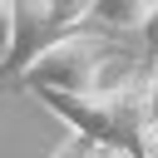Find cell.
<instances>
[{"label":"cell","mask_w":158,"mask_h":158,"mask_svg":"<svg viewBox=\"0 0 158 158\" xmlns=\"http://www.w3.org/2000/svg\"><path fill=\"white\" fill-rule=\"evenodd\" d=\"M109 54H114V49H109L99 35H89V30H79V25H74V30L54 35L44 49H35V54L25 59V69H20L10 84L30 89V94H40V89H64V94L99 89Z\"/></svg>","instance_id":"obj_2"},{"label":"cell","mask_w":158,"mask_h":158,"mask_svg":"<svg viewBox=\"0 0 158 158\" xmlns=\"http://www.w3.org/2000/svg\"><path fill=\"white\" fill-rule=\"evenodd\" d=\"M143 109H148V123H158V69L143 79Z\"/></svg>","instance_id":"obj_6"},{"label":"cell","mask_w":158,"mask_h":158,"mask_svg":"<svg viewBox=\"0 0 158 158\" xmlns=\"http://www.w3.org/2000/svg\"><path fill=\"white\" fill-rule=\"evenodd\" d=\"M79 153H84V138H79V133H74V138H64V143L54 148V158H79Z\"/></svg>","instance_id":"obj_8"},{"label":"cell","mask_w":158,"mask_h":158,"mask_svg":"<svg viewBox=\"0 0 158 158\" xmlns=\"http://www.w3.org/2000/svg\"><path fill=\"white\" fill-rule=\"evenodd\" d=\"M133 30H138V44H143V59L153 64V59H158V0H148V10L138 15Z\"/></svg>","instance_id":"obj_4"},{"label":"cell","mask_w":158,"mask_h":158,"mask_svg":"<svg viewBox=\"0 0 158 158\" xmlns=\"http://www.w3.org/2000/svg\"><path fill=\"white\" fill-rule=\"evenodd\" d=\"M40 99L69 123V133L79 138H94V143H114L123 148L128 158L138 153V138H143V123H148V109H143V79H123L114 89H79V94H64V89H40Z\"/></svg>","instance_id":"obj_1"},{"label":"cell","mask_w":158,"mask_h":158,"mask_svg":"<svg viewBox=\"0 0 158 158\" xmlns=\"http://www.w3.org/2000/svg\"><path fill=\"white\" fill-rule=\"evenodd\" d=\"M143 10H148V0H89L84 20H94L99 30H133Z\"/></svg>","instance_id":"obj_3"},{"label":"cell","mask_w":158,"mask_h":158,"mask_svg":"<svg viewBox=\"0 0 158 158\" xmlns=\"http://www.w3.org/2000/svg\"><path fill=\"white\" fill-rule=\"evenodd\" d=\"M133 158H158V123H143V138H138Z\"/></svg>","instance_id":"obj_7"},{"label":"cell","mask_w":158,"mask_h":158,"mask_svg":"<svg viewBox=\"0 0 158 158\" xmlns=\"http://www.w3.org/2000/svg\"><path fill=\"white\" fill-rule=\"evenodd\" d=\"M15 15H20V0H0V54L15 40Z\"/></svg>","instance_id":"obj_5"}]
</instances>
